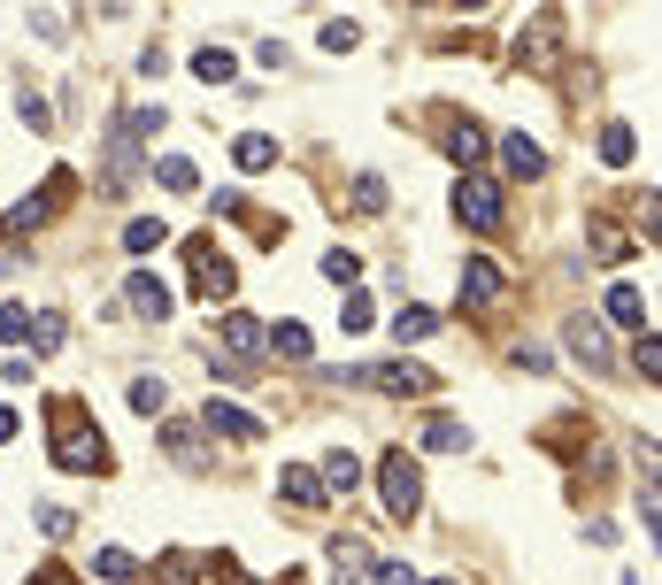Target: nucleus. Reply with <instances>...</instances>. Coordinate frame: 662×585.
<instances>
[{"instance_id": "obj_35", "label": "nucleus", "mask_w": 662, "mask_h": 585, "mask_svg": "<svg viewBox=\"0 0 662 585\" xmlns=\"http://www.w3.org/2000/svg\"><path fill=\"white\" fill-rule=\"evenodd\" d=\"M323 278H331V285H355V278H362V263L347 255V246H331V255H323Z\"/></svg>"}, {"instance_id": "obj_28", "label": "nucleus", "mask_w": 662, "mask_h": 585, "mask_svg": "<svg viewBox=\"0 0 662 585\" xmlns=\"http://www.w3.org/2000/svg\"><path fill=\"white\" fill-rule=\"evenodd\" d=\"M131 408L139 416H162V408H170V385H162V378H131Z\"/></svg>"}, {"instance_id": "obj_20", "label": "nucleus", "mask_w": 662, "mask_h": 585, "mask_svg": "<svg viewBox=\"0 0 662 585\" xmlns=\"http://www.w3.org/2000/svg\"><path fill=\"white\" fill-rule=\"evenodd\" d=\"M424 447H432V455H462V447H470V424H462V416H432V424H424Z\"/></svg>"}, {"instance_id": "obj_33", "label": "nucleus", "mask_w": 662, "mask_h": 585, "mask_svg": "<svg viewBox=\"0 0 662 585\" xmlns=\"http://www.w3.org/2000/svg\"><path fill=\"white\" fill-rule=\"evenodd\" d=\"M93 562H101V577H109V585H131V577H139V562H131L124 547H101Z\"/></svg>"}, {"instance_id": "obj_4", "label": "nucleus", "mask_w": 662, "mask_h": 585, "mask_svg": "<svg viewBox=\"0 0 662 585\" xmlns=\"http://www.w3.org/2000/svg\"><path fill=\"white\" fill-rule=\"evenodd\" d=\"M186 270H193V293L201 301H224L231 285H239V270H231V255H224V246L201 231V239H186Z\"/></svg>"}, {"instance_id": "obj_44", "label": "nucleus", "mask_w": 662, "mask_h": 585, "mask_svg": "<svg viewBox=\"0 0 662 585\" xmlns=\"http://www.w3.org/2000/svg\"><path fill=\"white\" fill-rule=\"evenodd\" d=\"M0 440H16V408H0Z\"/></svg>"}, {"instance_id": "obj_36", "label": "nucleus", "mask_w": 662, "mask_h": 585, "mask_svg": "<svg viewBox=\"0 0 662 585\" xmlns=\"http://www.w3.org/2000/svg\"><path fill=\"white\" fill-rule=\"evenodd\" d=\"M16 116H24V124H31V131H54V109H47V101H39V93H31V86H24V93H16Z\"/></svg>"}, {"instance_id": "obj_2", "label": "nucleus", "mask_w": 662, "mask_h": 585, "mask_svg": "<svg viewBox=\"0 0 662 585\" xmlns=\"http://www.w3.org/2000/svg\"><path fill=\"white\" fill-rule=\"evenodd\" d=\"M162 131V109H124L116 131H109V162H101V193H131L139 178V139Z\"/></svg>"}, {"instance_id": "obj_21", "label": "nucleus", "mask_w": 662, "mask_h": 585, "mask_svg": "<svg viewBox=\"0 0 662 585\" xmlns=\"http://www.w3.org/2000/svg\"><path fill=\"white\" fill-rule=\"evenodd\" d=\"M316 478H323V493H355V478H362V462H355V455H347V447H331V455H323V470H316Z\"/></svg>"}, {"instance_id": "obj_11", "label": "nucleus", "mask_w": 662, "mask_h": 585, "mask_svg": "<svg viewBox=\"0 0 662 585\" xmlns=\"http://www.w3.org/2000/svg\"><path fill=\"white\" fill-rule=\"evenodd\" d=\"M278 493H285V509H301V517H316L323 500H331V493H323V478H316V470H301V462H285V470H278Z\"/></svg>"}, {"instance_id": "obj_24", "label": "nucleus", "mask_w": 662, "mask_h": 585, "mask_svg": "<svg viewBox=\"0 0 662 585\" xmlns=\"http://www.w3.org/2000/svg\"><path fill=\"white\" fill-rule=\"evenodd\" d=\"M440 147H447V154L462 162V170H470V162L485 154V139H478V124H447V131H440Z\"/></svg>"}, {"instance_id": "obj_5", "label": "nucleus", "mask_w": 662, "mask_h": 585, "mask_svg": "<svg viewBox=\"0 0 662 585\" xmlns=\"http://www.w3.org/2000/svg\"><path fill=\"white\" fill-rule=\"evenodd\" d=\"M340 378H355V385H385V393H400V400H424V393H440V370H424V363H378V370H340Z\"/></svg>"}, {"instance_id": "obj_18", "label": "nucleus", "mask_w": 662, "mask_h": 585, "mask_svg": "<svg viewBox=\"0 0 662 585\" xmlns=\"http://www.w3.org/2000/svg\"><path fill=\"white\" fill-rule=\"evenodd\" d=\"M586 239L601 246V263H632V255H639L632 231H624V224H609V216H594V224H586Z\"/></svg>"}, {"instance_id": "obj_26", "label": "nucleus", "mask_w": 662, "mask_h": 585, "mask_svg": "<svg viewBox=\"0 0 662 585\" xmlns=\"http://www.w3.org/2000/svg\"><path fill=\"white\" fill-rule=\"evenodd\" d=\"M154 178L170 186V193H193V186H201V170H193L186 154H162V162H154Z\"/></svg>"}, {"instance_id": "obj_19", "label": "nucleus", "mask_w": 662, "mask_h": 585, "mask_svg": "<svg viewBox=\"0 0 662 585\" xmlns=\"http://www.w3.org/2000/svg\"><path fill=\"white\" fill-rule=\"evenodd\" d=\"M231 162H239V170H270V162H278V139H270V131H239V139H231Z\"/></svg>"}, {"instance_id": "obj_10", "label": "nucleus", "mask_w": 662, "mask_h": 585, "mask_svg": "<svg viewBox=\"0 0 662 585\" xmlns=\"http://www.w3.org/2000/svg\"><path fill=\"white\" fill-rule=\"evenodd\" d=\"M124 308L147 316V323H162V316H170V285H162L154 270H131V278H124Z\"/></svg>"}, {"instance_id": "obj_8", "label": "nucleus", "mask_w": 662, "mask_h": 585, "mask_svg": "<svg viewBox=\"0 0 662 585\" xmlns=\"http://www.w3.org/2000/svg\"><path fill=\"white\" fill-rule=\"evenodd\" d=\"M555 47H562V16H555V9H539V16L524 24V39H517V69H532V77H547V62H555Z\"/></svg>"}, {"instance_id": "obj_23", "label": "nucleus", "mask_w": 662, "mask_h": 585, "mask_svg": "<svg viewBox=\"0 0 662 585\" xmlns=\"http://www.w3.org/2000/svg\"><path fill=\"white\" fill-rule=\"evenodd\" d=\"M162 239H170V224H162V216H131V224H124V246H131V255H154Z\"/></svg>"}, {"instance_id": "obj_27", "label": "nucleus", "mask_w": 662, "mask_h": 585, "mask_svg": "<svg viewBox=\"0 0 662 585\" xmlns=\"http://www.w3.org/2000/svg\"><path fill=\"white\" fill-rule=\"evenodd\" d=\"M154 585H201V562L193 555H162L154 562Z\"/></svg>"}, {"instance_id": "obj_31", "label": "nucleus", "mask_w": 662, "mask_h": 585, "mask_svg": "<svg viewBox=\"0 0 662 585\" xmlns=\"http://www.w3.org/2000/svg\"><path fill=\"white\" fill-rule=\"evenodd\" d=\"M393 331H400V340H432L440 316H432V308H400V316H393Z\"/></svg>"}, {"instance_id": "obj_17", "label": "nucleus", "mask_w": 662, "mask_h": 585, "mask_svg": "<svg viewBox=\"0 0 662 585\" xmlns=\"http://www.w3.org/2000/svg\"><path fill=\"white\" fill-rule=\"evenodd\" d=\"M263 347H270V355H285V363H308V355H316L308 323H270V331H263Z\"/></svg>"}, {"instance_id": "obj_9", "label": "nucleus", "mask_w": 662, "mask_h": 585, "mask_svg": "<svg viewBox=\"0 0 662 585\" xmlns=\"http://www.w3.org/2000/svg\"><path fill=\"white\" fill-rule=\"evenodd\" d=\"M501 301H509V278L493 270L485 255H470L462 263V308H501Z\"/></svg>"}, {"instance_id": "obj_3", "label": "nucleus", "mask_w": 662, "mask_h": 585, "mask_svg": "<svg viewBox=\"0 0 662 585\" xmlns=\"http://www.w3.org/2000/svg\"><path fill=\"white\" fill-rule=\"evenodd\" d=\"M378 509H385L393 524H417V517H424V470L408 462L400 447L378 455Z\"/></svg>"}, {"instance_id": "obj_45", "label": "nucleus", "mask_w": 662, "mask_h": 585, "mask_svg": "<svg viewBox=\"0 0 662 585\" xmlns=\"http://www.w3.org/2000/svg\"><path fill=\"white\" fill-rule=\"evenodd\" d=\"M432 585H455V577H432Z\"/></svg>"}, {"instance_id": "obj_40", "label": "nucleus", "mask_w": 662, "mask_h": 585, "mask_svg": "<svg viewBox=\"0 0 662 585\" xmlns=\"http://www.w3.org/2000/svg\"><path fill=\"white\" fill-rule=\"evenodd\" d=\"M355 208H385V186H378V178H370V170H362V178H355Z\"/></svg>"}, {"instance_id": "obj_41", "label": "nucleus", "mask_w": 662, "mask_h": 585, "mask_svg": "<svg viewBox=\"0 0 662 585\" xmlns=\"http://www.w3.org/2000/svg\"><path fill=\"white\" fill-rule=\"evenodd\" d=\"M340 323H347V331H370V323H378V308H370V301H362V293H355V301H347V316H340Z\"/></svg>"}, {"instance_id": "obj_25", "label": "nucleus", "mask_w": 662, "mask_h": 585, "mask_svg": "<svg viewBox=\"0 0 662 585\" xmlns=\"http://www.w3.org/2000/svg\"><path fill=\"white\" fill-rule=\"evenodd\" d=\"M193 77H208V86H231V77H239V62H231L224 47H201V54H193Z\"/></svg>"}, {"instance_id": "obj_29", "label": "nucleus", "mask_w": 662, "mask_h": 585, "mask_svg": "<svg viewBox=\"0 0 662 585\" xmlns=\"http://www.w3.org/2000/svg\"><path fill=\"white\" fill-rule=\"evenodd\" d=\"M62 331H69V323H62L54 308H39V316H31V347H39V355H54V347H62Z\"/></svg>"}, {"instance_id": "obj_7", "label": "nucleus", "mask_w": 662, "mask_h": 585, "mask_svg": "<svg viewBox=\"0 0 662 585\" xmlns=\"http://www.w3.org/2000/svg\"><path fill=\"white\" fill-rule=\"evenodd\" d=\"M69 193H77V178H69V170H54V178L39 186V201H16L9 216H0V231H31V224H47L54 208H69Z\"/></svg>"}, {"instance_id": "obj_34", "label": "nucleus", "mask_w": 662, "mask_h": 585, "mask_svg": "<svg viewBox=\"0 0 662 585\" xmlns=\"http://www.w3.org/2000/svg\"><path fill=\"white\" fill-rule=\"evenodd\" d=\"M0 340H16V347L31 340V308H24V301H9V308H0Z\"/></svg>"}, {"instance_id": "obj_30", "label": "nucleus", "mask_w": 662, "mask_h": 585, "mask_svg": "<svg viewBox=\"0 0 662 585\" xmlns=\"http://www.w3.org/2000/svg\"><path fill=\"white\" fill-rule=\"evenodd\" d=\"M632 370H639L647 385L662 378V340H654V331H639V347H632Z\"/></svg>"}, {"instance_id": "obj_42", "label": "nucleus", "mask_w": 662, "mask_h": 585, "mask_svg": "<svg viewBox=\"0 0 662 585\" xmlns=\"http://www.w3.org/2000/svg\"><path fill=\"white\" fill-rule=\"evenodd\" d=\"M39 532H47V539H62V532H69V509H54V500H47V509H39Z\"/></svg>"}, {"instance_id": "obj_32", "label": "nucleus", "mask_w": 662, "mask_h": 585, "mask_svg": "<svg viewBox=\"0 0 662 585\" xmlns=\"http://www.w3.org/2000/svg\"><path fill=\"white\" fill-rule=\"evenodd\" d=\"M632 147H639V139H632L624 124H601V162H616V170H624V162H632Z\"/></svg>"}, {"instance_id": "obj_14", "label": "nucleus", "mask_w": 662, "mask_h": 585, "mask_svg": "<svg viewBox=\"0 0 662 585\" xmlns=\"http://www.w3.org/2000/svg\"><path fill=\"white\" fill-rule=\"evenodd\" d=\"M216 340H224L231 355H263V323L246 316V308H224V316H216Z\"/></svg>"}, {"instance_id": "obj_15", "label": "nucleus", "mask_w": 662, "mask_h": 585, "mask_svg": "<svg viewBox=\"0 0 662 585\" xmlns=\"http://www.w3.org/2000/svg\"><path fill=\"white\" fill-rule=\"evenodd\" d=\"M162 447H170V462H178V470H208L201 424H186V416H178V424H162Z\"/></svg>"}, {"instance_id": "obj_13", "label": "nucleus", "mask_w": 662, "mask_h": 585, "mask_svg": "<svg viewBox=\"0 0 662 585\" xmlns=\"http://www.w3.org/2000/svg\"><path fill=\"white\" fill-rule=\"evenodd\" d=\"M562 340H570V355H577V363L609 370V331H601L594 316H570V331H562Z\"/></svg>"}, {"instance_id": "obj_39", "label": "nucleus", "mask_w": 662, "mask_h": 585, "mask_svg": "<svg viewBox=\"0 0 662 585\" xmlns=\"http://www.w3.org/2000/svg\"><path fill=\"white\" fill-rule=\"evenodd\" d=\"M370 585H417V570L408 562H370Z\"/></svg>"}, {"instance_id": "obj_16", "label": "nucleus", "mask_w": 662, "mask_h": 585, "mask_svg": "<svg viewBox=\"0 0 662 585\" xmlns=\"http://www.w3.org/2000/svg\"><path fill=\"white\" fill-rule=\"evenodd\" d=\"M501 170H509V178H539V170H547V147L524 139V131H509V139H501Z\"/></svg>"}, {"instance_id": "obj_37", "label": "nucleus", "mask_w": 662, "mask_h": 585, "mask_svg": "<svg viewBox=\"0 0 662 585\" xmlns=\"http://www.w3.org/2000/svg\"><path fill=\"white\" fill-rule=\"evenodd\" d=\"M347 47H362V24H323V54H347Z\"/></svg>"}, {"instance_id": "obj_6", "label": "nucleus", "mask_w": 662, "mask_h": 585, "mask_svg": "<svg viewBox=\"0 0 662 585\" xmlns=\"http://www.w3.org/2000/svg\"><path fill=\"white\" fill-rule=\"evenodd\" d=\"M455 216H462L470 231H501V224H509V201H501V186H493V178H462V186H455Z\"/></svg>"}, {"instance_id": "obj_43", "label": "nucleus", "mask_w": 662, "mask_h": 585, "mask_svg": "<svg viewBox=\"0 0 662 585\" xmlns=\"http://www.w3.org/2000/svg\"><path fill=\"white\" fill-rule=\"evenodd\" d=\"M31 585H77V577H69V570H62V562H47V570H39V577H31Z\"/></svg>"}, {"instance_id": "obj_38", "label": "nucleus", "mask_w": 662, "mask_h": 585, "mask_svg": "<svg viewBox=\"0 0 662 585\" xmlns=\"http://www.w3.org/2000/svg\"><path fill=\"white\" fill-rule=\"evenodd\" d=\"M370 555H362V539H340V547H331V570H340V577H355Z\"/></svg>"}, {"instance_id": "obj_22", "label": "nucleus", "mask_w": 662, "mask_h": 585, "mask_svg": "<svg viewBox=\"0 0 662 585\" xmlns=\"http://www.w3.org/2000/svg\"><path fill=\"white\" fill-rule=\"evenodd\" d=\"M609 323H624V331H647V301H639V285H616V293H609Z\"/></svg>"}, {"instance_id": "obj_12", "label": "nucleus", "mask_w": 662, "mask_h": 585, "mask_svg": "<svg viewBox=\"0 0 662 585\" xmlns=\"http://www.w3.org/2000/svg\"><path fill=\"white\" fill-rule=\"evenodd\" d=\"M208 432L231 440V447H255V440H263V424H255L246 408H231V400H208Z\"/></svg>"}, {"instance_id": "obj_1", "label": "nucleus", "mask_w": 662, "mask_h": 585, "mask_svg": "<svg viewBox=\"0 0 662 585\" xmlns=\"http://www.w3.org/2000/svg\"><path fill=\"white\" fill-rule=\"evenodd\" d=\"M47 424H54V462L62 470H109V440H101V424L86 416V400H69V393H54L47 400Z\"/></svg>"}]
</instances>
